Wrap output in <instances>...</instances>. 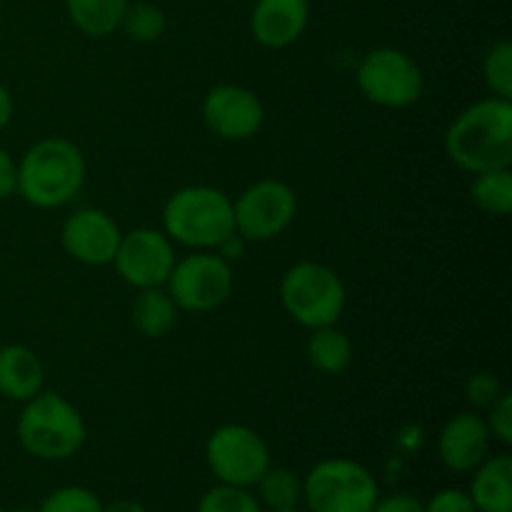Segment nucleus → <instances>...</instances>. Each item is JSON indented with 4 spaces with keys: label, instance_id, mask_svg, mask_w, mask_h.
Listing matches in <instances>:
<instances>
[{
    "label": "nucleus",
    "instance_id": "obj_1",
    "mask_svg": "<svg viewBox=\"0 0 512 512\" xmlns=\"http://www.w3.org/2000/svg\"><path fill=\"white\" fill-rule=\"evenodd\" d=\"M445 153L468 173L512 165V103L503 98L478 100L460 110L445 133Z\"/></svg>",
    "mask_w": 512,
    "mask_h": 512
},
{
    "label": "nucleus",
    "instance_id": "obj_2",
    "mask_svg": "<svg viewBox=\"0 0 512 512\" xmlns=\"http://www.w3.org/2000/svg\"><path fill=\"white\" fill-rule=\"evenodd\" d=\"M85 185V158L78 145L60 135L38 140L18 160V190L28 205L40 210L73 203Z\"/></svg>",
    "mask_w": 512,
    "mask_h": 512
},
{
    "label": "nucleus",
    "instance_id": "obj_3",
    "mask_svg": "<svg viewBox=\"0 0 512 512\" xmlns=\"http://www.w3.org/2000/svg\"><path fill=\"white\" fill-rule=\"evenodd\" d=\"M20 448L45 463H60L83 448L88 428L80 410L55 390H40L25 400L15 423Z\"/></svg>",
    "mask_w": 512,
    "mask_h": 512
},
{
    "label": "nucleus",
    "instance_id": "obj_4",
    "mask_svg": "<svg viewBox=\"0 0 512 512\" xmlns=\"http://www.w3.org/2000/svg\"><path fill=\"white\" fill-rule=\"evenodd\" d=\"M163 233L190 250H215L235 233L233 200L213 185L175 190L163 208Z\"/></svg>",
    "mask_w": 512,
    "mask_h": 512
},
{
    "label": "nucleus",
    "instance_id": "obj_5",
    "mask_svg": "<svg viewBox=\"0 0 512 512\" xmlns=\"http://www.w3.org/2000/svg\"><path fill=\"white\" fill-rule=\"evenodd\" d=\"M280 303L295 323L315 330L338 323L348 295L333 268L313 260H300L290 265L280 280Z\"/></svg>",
    "mask_w": 512,
    "mask_h": 512
},
{
    "label": "nucleus",
    "instance_id": "obj_6",
    "mask_svg": "<svg viewBox=\"0 0 512 512\" xmlns=\"http://www.w3.org/2000/svg\"><path fill=\"white\" fill-rule=\"evenodd\" d=\"M378 498V480L358 460H320L303 478V505L308 512H370Z\"/></svg>",
    "mask_w": 512,
    "mask_h": 512
},
{
    "label": "nucleus",
    "instance_id": "obj_7",
    "mask_svg": "<svg viewBox=\"0 0 512 512\" xmlns=\"http://www.w3.org/2000/svg\"><path fill=\"white\" fill-rule=\"evenodd\" d=\"M363 98L378 108L403 110L423 98L425 78L420 65L398 48H375L365 53L355 70Z\"/></svg>",
    "mask_w": 512,
    "mask_h": 512
},
{
    "label": "nucleus",
    "instance_id": "obj_8",
    "mask_svg": "<svg viewBox=\"0 0 512 512\" xmlns=\"http://www.w3.org/2000/svg\"><path fill=\"white\" fill-rule=\"evenodd\" d=\"M235 288L233 265L215 250H193L175 260L165 290L185 313H210L228 303Z\"/></svg>",
    "mask_w": 512,
    "mask_h": 512
},
{
    "label": "nucleus",
    "instance_id": "obj_9",
    "mask_svg": "<svg viewBox=\"0 0 512 512\" xmlns=\"http://www.w3.org/2000/svg\"><path fill=\"white\" fill-rule=\"evenodd\" d=\"M205 463L215 480L235 488H250L270 468V448L258 430L240 423H225L205 443Z\"/></svg>",
    "mask_w": 512,
    "mask_h": 512
},
{
    "label": "nucleus",
    "instance_id": "obj_10",
    "mask_svg": "<svg viewBox=\"0 0 512 512\" xmlns=\"http://www.w3.org/2000/svg\"><path fill=\"white\" fill-rule=\"evenodd\" d=\"M233 215L235 233L245 243H268L293 225L298 215V195L283 180H258L238 195Z\"/></svg>",
    "mask_w": 512,
    "mask_h": 512
},
{
    "label": "nucleus",
    "instance_id": "obj_11",
    "mask_svg": "<svg viewBox=\"0 0 512 512\" xmlns=\"http://www.w3.org/2000/svg\"><path fill=\"white\" fill-rule=\"evenodd\" d=\"M173 240L155 228H135L123 233L115 253V270L135 290L163 288L175 265Z\"/></svg>",
    "mask_w": 512,
    "mask_h": 512
},
{
    "label": "nucleus",
    "instance_id": "obj_12",
    "mask_svg": "<svg viewBox=\"0 0 512 512\" xmlns=\"http://www.w3.org/2000/svg\"><path fill=\"white\" fill-rule=\"evenodd\" d=\"M200 115L210 133L228 143H243V140L255 138L265 123V108L258 93L235 83L210 88L200 105Z\"/></svg>",
    "mask_w": 512,
    "mask_h": 512
},
{
    "label": "nucleus",
    "instance_id": "obj_13",
    "mask_svg": "<svg viewBox=\"0 0 512 512\" xmlns=\"http://www.w3.org/2000/svg\"><path fill=\"white\" fill-rule=\"evenodd\" d=\"M123 230L100 208H80L63 220L60 245L78 263L103 268L115 260Z\"/></svg>",
    "mask_w": 512,
    "mask_h": 512
},
{
    "label": "nucleus",
    "instance_id": "obj_14",
    "mask_svg": "<svg viewBox=\"0 0 512 512\" xmlns=\"http://www.w3.org/2000/svg\"><path fill=\"white\" fill-rule=\"evenodd\" d=\"M493 435L478 413H458L445 420L438 435V458L450 473H473L490 455Z\"/></svg>",
    "mask_w": 512,
    "mask_h": 512
},
{
    "label": "nucleus",
    "instance_id": "obj_15",
    "mask_svg": "<svg viewBox=\"0 0 512 512\" xmlns=\"http://www.w3.org/2000/svg\"><path fill=\"white\" fill-rule=\"evenodd\" d=\"M308 20V0H258L250 13V33L263 48L283 50L305 33Z\"/></svg>",
    "mask_w": 512,
    "mask_h": 512
},
{
    "label": "nucleus",
    "instance_id": "obj_16",
    "mask_svg": "<svg viewBox=\"0 0 512 512\" xmlns=\"http://www.w3.org/2000/svg\"><path fill=\"white\" fill-rule=\"evenodd\" d=\"M45 385L43 360L33 348L10 343L0 348V395L13 403L35 398Z\"/></svg>",
    "mask_w": 512,
    "mask_h": 512
},
{
    "label": "nucleus",
    "instance_id": "obj_17",
    "mask_svg": "<svg viewBox=\"0 0 512 512\" xmlns=\"http://www.w3.org/2000/svg\"><path fill=\"white\" fill-rule=\"evenodd\" d=\"M478 512H512V458L508 453L488 455L473 470L468 490Z\"/></svg>",
    "mask_w": 512,
    "mask_h": 512
},
{
    "label": "nucleus",
    "instance_id": "obj_18",
    "mask_svg": "<svg viewBox=\"0 0 512 512\" xmlns=\"http://www.w3.org/2000/svg\"><path fill=\"white\" fill-rule=\"evenodd\" d=\"M178 305L165 288L138 290L130 308L135 330L150 340H160L178 325Z\"/></svg>",
    "mask_w": 512,
    "mask_h": 512
},
{
    "label": "nucleus",
    "instance_id": "obj_19",
    "mask_svg": "<svg viewBox=\"0 0 512 512\" xmlns=\"http://www.w3.org/2000/svg\"><path fill=\"white\" fill-rule=\"evenodd\" d=\"M308 363L323 375H343L353 363V343L348 335L335 325L310 330V338L305 343Z\"/></svg>",
    "mask_w": 512,
    "mask_h": 512
},
{
    "label": "nucleus",
    "instance_id": "obj_20",
    "mask_svg": "<svg viewBox=\"0 0 512 512\" xmlns=\"http://www.w3.org/2000/svg\"><path fill=\"white\" fill-rule=\"evenodd\" d=\"M128 5V0H65V10L75 28L93 38H105L120 30Z\"/></svg>",
    "mask_w": 512,
    "mask_h": 512
},
{
    "label": "nucleus",
    "instance_id": "obj_21",
    "mask_svg": "<svg viewBox=\"0 0 512 512\" xmlns=\"http://www.w3.org/2000/svg\"><path fill=\"white\" fill-rule=\"evenodd\" d=\"M253 488L258 490L255 498L263 505V510L295 508L303 503V478L283 465L270 463V468L260 475Z\"/></svg>",
    "mask_w": 512,
    "mask_h": 512
},
{
    "label": "nucleus",
    "instance_id": "obj_22",
    "mask_svg": "<svg viewBox=\"0 0 512 512\" xmlns=\"http://www.w3.org/2000/svg\"><path fill=\"white\" fill-rule=\"evenodd\" d=\"M470 198L483 213L505 218L512 210V175L510 168L485 170L475 173L473 185H470Z\"/></svg>",
    "mask_w": 512,
    "mask_h": 512
},
{
    "label": "nucleus",
    "instance_id": "obj_23",
    "mask_svg": "<svg viewBox=\"0 0 512 512\" xmlns=\"http://www.w3.org/2000/svg\"><path fill=\"white\" fill-rule=\"evenodd\" d=\"M483 80L495 98H512V43L498 40L485 50Z\"/></svg>",
    "mask_w": 512,
    "mask_h": 512
},
{
    "label": "nucleus",
    "instance_id": "obj_24",
    "mask_svg": "<svg viewBox=\"0 0 512 512\" xmlns=\"http://www.w3.org/2000/svg\"><path fill=\"white\" fill-rule=\"evenodd\" d=\"M120 28L135 43H155L165 33V13L153 3H133L125 10Z\"/></svg>",
    "mask_w": 512,
    "mask_h": 512
},
{
    "label": "nucleus",
    "instance_id": "obj_25",
    "mask_svg": "<svg viewBox=\"0 0 512 512\" xmlns=\"http://www.w3.org/2000/svg\"><path fill=\"white\" fill-rule=\"evenodd\" d=\"M195 512H263L255 493L250 488H235V485H213L205 490L198 500Z\"/></svg>",
    "mask_w": 512,
    "mask_h": 512
},
{
    "label": "nucleus",
    "instance_id": "obj_26",
    "mask_svg": "<svg viewBox=\"0 0 512 512\" xmlns=\"http://www.w3.org/2000/svg\"><path fill=\"white\" fill-rule=\"evenodd\" d=\"M38 512H103V500L85 485H63L40 503Z\"/></svg>",
    "mask_w": 512,
    "mask_h": 512
},
{
    "label": "nucleus",
    "instance_id": "obj_27",
    "mask_svg": "<svg viewBox=\"0 0 512 512\" xmlns=\"http://www.w3.org/2000/svg\"><path fill=\"white\" fill-rule=\"evenodd\" d=\"M493 440H498L500 445L512 443V395L503 393L493 405L488 408V418H485Z\"/></svg>",
    "mask_w": 512,
    "mask_h": 512
},
{
    "label": "nucleus",
    "instance_id": "obj_28",
    "mask_svg": "<svg viewBox=\"0 0 512 512\" xmlns=\"http://www.w3.org/2000/svg\"><path fill=\"white\" fill-rule=\"evenodd\" d=\"M503 395L498 378H493L490 373H475L470 375L468 383H465V398L475 405V408L488 410L495 400Z\"/></svg>",
    "mask_w": 512,
    "mask_h": 512
},
{
    "label": "nucleus",
    "instance_id": "obj_29",
    "mask_svg": "<svg viewBox=\"0 0 512 512\" xmlns=\"http://www.w3.org/2000/svg\"><path fill=\"white\" fill-rule=\"evenodd\" d=\"M425 512H478L473 500H470L468 490L460 488H445L435 493L428 503H423Z\"/></svg>",
    "mask_w": 512,
    "mask_h": 512
},
{
    "label": "nucleus",
    "instance_id": "obj_30",
    "mask_svg": "<svg viewBox=\"0 0 512 512\" xmlns=\"http://www.w3.org/2000/svg\"><path fill=\"white\" fill-rule=\"evenodd\" d=\"M370 512H425L423 500L415 498L408 493H395V495H380L378 503L373 505Z\"/></svg>",
    "mask_w": 512,
    "mask_h": 512
},
{
    "label": "nucleus",
    "instance_id": "obj_31",
    "mask_svg": "<svg viewBox=\"0 0 512 512\" xmlns=\"http://www.w3.org/2000/svg\"><path fill=\"white\" fill-rule=\"evenodd\" d=\"M18 190V163L8 150L0 148V200H8Z\"/></svg>",
    "mask_w": 512,
    "mask_h": 512
},
{
    "label": "nucleus",
    "instance_id": "obj_32",
    "mask_svg": "<svg viewBox=\"0 0 512 512\" xmlns=\"http://www.w3.org/2000/svg\"><path fill=\"white\" fill-rule=\"evenodd\" d=\"M10 120H13V95L0 83V130L8 128Z\"/></svg>",
    "mask_w": 512,
    "mask_h": 512
},
{
    "label": "nucleus",
    "instance_id": "obj_33",
    "mask_svg": "<svg viewBox=\"0 0 512 512\" xmlns=\"http://www.w3.org/2000/svg\"><path fill=\"white\" fill-rule=\"evenodd\" d=\"M103 512H148V508L140 505L138 500L120 498V500H113V503H103Z\"/></svg>",
    "mask_w": 512,
    "mask_h": 512
},
{
    "label": "nucleus",
    "instance_id": "obj_34",
    "mask_svg": "<svg viewBox=\"0 0 512 512\" xmlns=\"http://www.w3.org/2000/svg\"><path fill=\"white\" fill-rule=\"evenodd\" d=\"M263 512H308L305 508H300V505H295V508H280V510H263Z\"/></svg>",
    "mask_w": 512,
    "mask_h": 512
},
{
    "label": "nucleus",
    "instance_id": "obj_35",
    "mask_svg": "<svg viewBox=\"0 0 512 512\" xmlns=\"http://www.w3.org/2000/svg\"><path fill=\"white\" fill-rule=\"evenodd\" d=\"M18 512H38V510H18Z\"/></svg>",
    "mask_w": 512,
    "mask_h": 512
},
{
    "label": "nucleus",
    "instance_id": "obj_36",
    "mask_svg": "<svg viewBox=\"0 0 512 512\" xmlns=\"http://www.w3.org/2000/svg\"><path fill=\"white\" fill-rule=\"evenodd\" d=\"M0 512H5V510H3V505H0Z\"/></svg>",
    "mask_w": 512,
    "mask_h": 512
}]
</instances>
